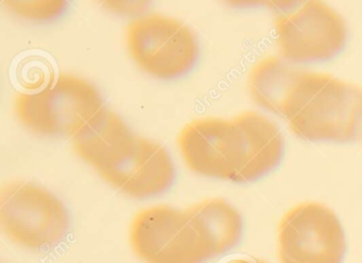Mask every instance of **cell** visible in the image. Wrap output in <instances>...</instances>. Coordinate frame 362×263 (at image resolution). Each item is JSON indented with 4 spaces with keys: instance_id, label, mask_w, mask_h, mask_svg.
<instances>
[{
    "instance_id": "7",
    "label": "cell",
    "mask_w": 362,
    "mask_h": 263,
    "mask_svg": "<svg viewBox=\"0 0 362 263\" xmlns=\"http://www.w3.org/2000/svg\"><path fill=\"white\" fill-rule=\"evenodd\" d=\"M274 27L279 53L292 64L332 59L346 42L344 19L327 4L317 0L279 13Z\"/></svg>"
},
{
    "instance_id": "12",
    "label": "cell",
    "mask_w": 362,
    "mask_h": 263,
    "mask_svg": "<svg viewBox=\"0 0 362 263\" xmlns=\"http://www.w3.org/2000/svg\"><path fill=\"white\" fill-rule=\"evenodd\" d=\"M4 6L14 16L29 21H47L56 18L64 12L66 1L62 0H40V1H22L9 0Z\"/></svg>"
},
{
    "instance_id": "9",
    "label": "cell",
    "mask_w": 362,
    "mask_h": 263,
    "mask_svg": "<svg viewBox=\"0 0 362 263\" xmlns=\"http://www.w3.org/2000/svg\"><path fill=\"white\" fill-rule=\"evenodd\" d=\"M289 127L296 137L310 141L357 140L362 134V87L332 76Z\"/></svg>"
},
{
    "instance_id": "2",
    "label": "cell",
    "mask_w": 362,
    "mask_h": 263,
    "mask_svg": "<svg viewBox=\"0 0 362 263\" xmlns=\"http://www.w3.org/2000/svg\"><path fill=\"white\" fill-rule=\"evenodd\" d=\"M103 107V95L90 81L66 72L37 93H18L13 103L18 122L46 137H73Z\"/></svg>"
},
{
    "instance_id": "15",
    "label": "cell",
    "mask_w": 362,
    "mask_h": 263,
    "mask_svg": "<svg viewBox=\"0 0 362 263\" xmlns=\"http://www.w3.org/2000/svg\"><path fill=\"white\" fill-rule=\"evenodd\" d=\"M226 263H268L262 259L252 258V257H243V258L233 259Z\"/></svg>"
},
{
    "instance_id": "11",
    "label": "cell",
    "mask_w": 362,
    "mask_h": 263,
    "mask_svg": "<svg viewBox=\"0 0 362 263\" xmlns=\"http://www.w3.org/2000/svg\"><path fill=\"white\" fill-rule=\"evenodd\" d=\"M206 242L211 258L238 243L243 218L238 210L221 197H209L187 207Z\"/></svg>"
},
{
    "instance_id": "8",
    "label": "cell",
    "mask_w": 362,
    "mask_h": 263,
    "mask_svg": "<svg viewBox=\"0 0 362 263\" xmlns=\"http://www.w3.org/2000/svg\"><path fill=\"white\" fill-rule=\"evenodd\" d=\"M345 235L338 216L327 206L305 201L281 218L277 228L281 263H341Z\"/></svg>"
},
{
    "instance_id": "6",
    "label": "cell",
    "mask_w": 362,
    "mask_h": 263,
    "mask_svg": "<svg viewBox=\"0 0 362 263\" xmlns=\"http://www.w3.org/2000/svg\"><path fill=\"white\" fill-rule=\"evenodd\" d=\"M129 242L135 256L144 263H203L211 258L187 208H143L131 221Z\"/></svg>"
},
{
    "instance_id": "3",
    "label": "cell",
    "mask_w": 362,
    "mask_h": 263,
    "mask_svg": "<svg viewBox=\"0 0 362 263\" xmlns=\"http://www.w3.org/2000/svg\"><path fill=\"white\" fill-rule=\"evenodd\" d=\"M0 227L16 245L45 250L64 239L69 214L64 203L45 187L13 180L0 189Z\"/></svg>"
},
{
    "instance_id": "4",
    "label": "cell",
    "mask_w": 362,
    "mask_h": 263,
    "mask_svg": "<svg viewBox=\"0 0 362 263\" xmlns=\"http://www.w3.org/2000/svg\"><path fill=\"white\" fill-rule=\"evenodd\" d=\"M124 44L135 65L158 80L183 76L199 55L192 28L163 13L145 12L131 19L124 30Z\"/></svg>"
},
{
    "instance_id": "1",
    "label": "cell",
    "mask_w": 362,
    "mask_h": 263,
    "mask_svg": "<svg viewBox=\"0 0 362 263\" xmlns=\"http://www.w3.org/2000/svg\"><path fill=\"white\" fill-rule=\"evenodd\" d=\"M177 144L192 173L249 182L279 165L284 138L274 121L260 112L245 110L230 119H194L182 127Z\"/></svg>"
},
{
    "instance_id": "13",
    "label": "cell",
    "mask_w": 362,
    "mask_h": 263,
    "mask_svg": "<svg viewBox=\"0 0 362 263\" xmlns=\"http://www.w3.org/2000/svg\"><path fill=\"white\" fill-rule=\"evenodd\" d=\"M56 78L52 68L44 59H25L18 70V81L26 93H37L47 87Z\"/></svg>"
},
{
    "instance_id": "14",
    "label": "cell",
    "mask_w": 362,
    "mask_h": 263,
    "mask_svg": "<svg viewBox=\"0 0 362 263\" xmlns=\"http://www.w3.org/2000/svg\"><path fill=\"white\" fill-rule=\"evenodd\" d=\"M103 6L109 12L117 15H132V18L145 13V1H103Z\"/></svg>"
},
{
    "instance_id": "10",
    "label": "cell",
    "mask_w": 362,
    "mask_h": 263,
    "mask_svg": "<svg viewBox=\"0 0 362 263\" xmlns=\"http://www.w3.org/2000/svg\"><path fill=\"white\" fill-rule=\"evenodd\" d=\"M332 76L294 67L279 57H267L250 70L247 89L257 105L289 122Z\"/></svg>"
},
{
    "instance_id": "5",
    "label": "cell",
    "mask_w": 362,
    "mask_h": 263,
    "mask_svg": "<svg viewBox=\"0 0 362 263\" xmlns=\"http://www.w3.org/2000/svg\"><path fill=\"white\" fill-rule=\"evenodd\" d=\"M90 168L110 186L133 199L160 194L175 178V165L167 148L132 129L105 148Z\"/></svg>"
}]
</instances>
